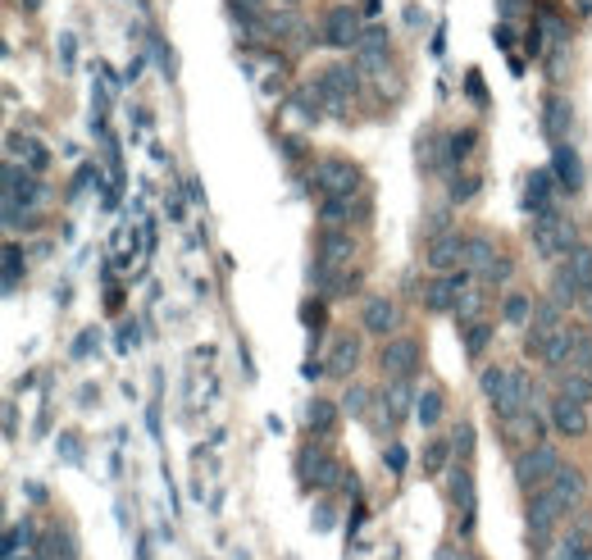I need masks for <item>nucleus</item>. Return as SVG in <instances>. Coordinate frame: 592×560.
<instances>
[{
  "mask_svg": "<svg viewBox=\"0 0 592 560\" xmlns=\"http://www.w3.org/2000/svg\"><path fill=\"white\" fill-rule=\"evenodd\" d=\"M570 124H574V110H570V101H565V96H547V101H542V128H547L551 146H561V142H565Z\"/></svg>",
  "mask_w": 592,
  "mask_h": 560,
  "instance_id": "6ab92c4d",
  "label": "nucleus"
},
{
  "mask_svg": "<svg viewBox=\"0 0 592 560\" xmlns=\"http://www.w3.org/2000/svg\"><path fill=\"white\" fill-rule=\"evenodd\" d=\"M551 560H592V542H588V524H574L561 542H556V551H551Z\"/></svg>",
  "mask_w": 592,
  "mask_h": 560,
  "instance_id": "a878e982",
  "label": "nucleus"
},
{
  "mask_svg": "<svg viewBox=\"0 0 592 560\" xmlns=\"http://www.w3.org/2000/svg\"><path fill=\"white\" fill-rule=\"evenodd\" d=\"M565 519V510L551 501L547 492H533V501H529V542L533 547H542L551 533H556V524Z\"/></svg>",
  "mask_w": 592,
  "mask_h": 560,
  "instance_id": "9d476101",
  "label": "nucleus"
},
{
  "mask_svg": "<svg viewBox=\"0 0 592 560\" xmlns=\"http://www.w3.org/2000/svg\"><path fill=\"white\" fill-rule=\"evenodd\" d=\"M474 142H479L474 133H456V137H451V146H447V159H465V155L474 150Z\"/></svg>",
  "mask_w": 592,
  "mask_h": 560,
  "instance_id": "37998d69",
  "label": "nucleus"
},
{
  "mask_svg": "<svg viewBox=\"0 0 592 560\" xmlns=\"http://www.w3.org/2000/svg\"><path fill=\"white\" fill-rule=\"evenodd\" d=\"M529 406H533V383H529V374H524V369H510V374H506V383H501V392L492 396V410H497V419L524 415Z\"/></svg>",
  "mask_w": 592,
  "mask_h": 560,
  "instance_id": "0eeeda50",
  "label": "nucleus"
},
{
  "mask_svg": "<svg viewBox=\"0 0 592 560\" xmlns=\"http://www.w3.org/2000/svg\"><path fill=\"white\" fill-rule=\"evenodd\" d=\"M264 28H269V32H279V37H288V32L296 28V14H292V10H279V14H264Z\"/></svg>",
  "mask_w": 592,
  "mask_h": 560,
  "instance_id": "a19ab883",
  "label": "nucleus"
},
{
  "mask_svg": "<svg viewBox=\"0 0 592 560\" xmlns=\"http://www.w3.org/2000/svg\"><path fill=\"white\" fill-rule=\"evenodd\" d=\"M410 410H415V396H410V378H392V383L383 387V415H387V424L406 419Z\"/></svg>",
  "mask_w": 592,
  "mask_h": 560,
  "instance_id": "4be33fe9",
  "label": "nucleus"
},
{
  "mask_svg": "<svg viewBox=\"0 0 592 560\" xmlns=\"http://www.w3.org/2000/svg\"><path fill=\"white\" fill-rule=\"evenodd\" d=\"M565 460H561V451L551 447V442H533V447H520V456H515V483L520 488H529V492H542L551 478H556V469H561Z\"/></svg>",
  "mask_w": 592,
  "mask_h": 560,
  "instance_id": "f257e3e1",
  "label": "nucleus"
},
{
  "mask_svg": "<svg viewBox=\"0 0 592 560\" xmlns=\"http://www.w3.org/2000/svg\"><path fill=\"white\" fill-rule=\"evenodd\" d=\"M361 314H365V333H374V337H392L401 324V310L392 296H369Z\"/></svg>",
  "mask_w": 592,
  "mask_h": 560,
  "instance_id": "f3484780",
  "label": "nucleus"
},
{
  "mask_svg": "<svg viewBox=\"0 0 592 560\" xmlns=\"http://www.w3.org/2000/svg\"><path fill=\"white\" fill-rule=\"evenodd\" d=\"M118 346H137V324H124V329H118Z\"/></svg>",
  "mask_w": 592,
  "mask_h": 560,
  "instance_id": "09e8293b",
  "label": "nucleus"
},
{
  "mask_svg": "<svg viewBox=\"0 0 592 560\" xmlns=\"http://www.w3.org/2000/svg\"><path fill=\"white\" fill-rule=\"evenodd\" d=\"M547 424L556 428L561 437H583L588 433V406L570 402V396H551V406H547Z\"/></svg>",
  "mask_w": 592,
  "mask_h": 560,
  "instance_id": "1a4fd4ad",
  "label": "nucleus"
},
{
  "mask_svg": "<svg viewBox=\"0 0 592 560\" xmlns=\"http://www.w3.org/2000/svg\"><path fill=\"white\" fill-rule=\"evenodd\" d=\"M542 492H547L551 501H556V506L570 515V510L583 501V492H588V478H583V469H574V465H561V469H556V478H551V483H547Z\"/></svg>",
  "mask_w": 592,
  "mask_h": 560,
  "instance_id": "9b49d317",
  "label": "nucleus"
},
{
  "mask_svg": "<svg viewBox=\"0 0 592 560\" xmlns=\"http://www.w3.org/2000/svg\"><path fill=\"white\" fill-rule=\"evenodd\" d=\"M579 247V232L574 223L561 215V210H547V215H533V251L547 256V260H561Z\"/></svg>",
  "mask_w": 592,
  "mask_h": 560,
  "instance_id": "f03ea898",
  "label": "nucleus"
},
{
  "mask_svg": "<svg viewBox=\"0 0 592 560\" xmlns=\"http://www.w3.org/2000/svg\"><path fill=\"white\" fill-rule=\"evenodd\" d=\"M506 374H510V369H501V365H488V369H483V378H479V387H483V396H488V402H492V396L501 392V383H506Z\"/></svg>",
  "mask_w": 592,
  "mask_h": 560,
  "instance_id": "ea45409f",
  "label": "nucleus"
},
{
  "mask_svg": "<svg viewBox=\"0 0 592 560\" xmlns=\"http://www.w3.org/2000/svg\"><path fill=\"white\" fill-rule=\"evenodd\" d=\"M301 478H305V483H314V488L346 483V478H342V465H337L328 451H320V447H310V451L301 456Z\"/></svg>",
  "mask_w": 592,
  "mask_h": 560,
  "instance_id": "2eb2a0df",
  "label": "nucleus"
},
{
  "mask_svg": "<svg viewBox=\"0 0 592 560\" xmlns=\"http://www.w3.org/2000/svg\"><path fill=\"white\" fill-rule=\"evenodd\" d=\"M520 5H524V0H501V10H506V19H515V14H520Z\"/></svg>",
  "mask_w": 592,
  "mask_h": 560,
  "instance_id": "603ef678",
  "label": "nucleus"
},
{
  "mask_svg": "<svg viewBox=\"0 0 592 560\" xmlns=\"http://www.w3.org/2000/svg\"><path fill=\"white\" fill-rule=\"evenodd\" d=\"M451 447L460 451V460H469V456H474V428H469V424H460V428L451 433Z\"/></svg>",
  "mask_w": 592,
  "mask_h": 560,
  "instance_id": "79ce46f5",
  "label": "nucleus"
},
{
  "mask_svg": "<svg viewBox=\"0 0 592 560\" xmlns=\"http://www.w3.org/2000/svg\"><path fill=\"white\" fill-rule=\"evenodd\" d=\"M351 260H355V237L342 232V228H328L320 237V269L342 273V264H351Z\"/></svg>",
  "mask_w": 592,
  "mask_h": 560,
  "instance_id": "dca6fc26",
  "label": "nucleus"
},
{
  "mask_svg": "<svg viewBox=\"0 0 592 560\" xmlns=\"http://www.w3.org/2000/svg\"><path fill=\"white\" fill-rule=\"evenodd\" d=\"M561 396H570V402L588 406V402H592V378H588V369H565V374H561Z\"/></svg>",
  "mask_w": 592,
  "mask_h": 560,
  "instance_id": "7c9ffc66",
  "label": "nucleus"
},
{
  "mask_svg": "<svg viewBox=\"0 0 592 560\" xmlns=\"http://www.w3.org/2000/svg\"><path fill=\"white\" fill-rule=\"evenodd\" d=\"M556 329H565V324H561V305L547 296V301H538V305H533V324H529V333L547 337V333H556Z\"/></svg>",
  "mask_w": 592,
  "mask_h": 560,
  "instance_id": "c756f323",
  "label": "nucleus"
},
{
  "mask_svg": "<svg viewBox=\"0 0 592 560\" xmlns=\"http://www.w3.org/2000/svg\"><path fill=\"white\" fill-rule=\"evenodd\" d=\"M19 273H23V256H19V247L10 242V247H5V292H14Z\"/></svg>",
  "mask_w": 592,
  "mask_h": 560,
  "instance_id": "58836bf2",
  "label": "nucleus"
},
{
  "mask_svg": "<svg viewBox=\"0 0 592 560\" xmlns=\"http://www.w3.org/2000/svg\"><path fill=\"white\" fill-rule=\"evenodd\" d=\"M588 378H592V369H588Z\"/></svg>",
  "mask_w": 592,
  "mask_h": 560,
  "instance_id": "4d7b16f0",
  "label": "nucleus"
},
{
  "mask_svg": "<svg viewBox=\"0 0 592 560\" xmlns=\"http://www.w3.org/2000/svg\"><path fill=\"white\" fill-rule=\"evenodd\" d=\"M574 342H579V333H570V329H556V333H547V346H542V365H551V369H565L570 360H574Z\"/></svg>",
  "mask_w": 592,
  "mask_h": 560,
  "instance_id": "5701e85b",
  "label": "nucleus"
},
{
  "mask_svg": "<svg viewBox=\"0 0 592 560\" xmlns=\"http://www.w3.org/2000/svg\"><path fill=\"white\" fill-rule=\"evenodd\" d=\"M583 283L570 273V269H556V278H551V301H556L561 310H570V305H583Z\"/></svg>",
  "mask_w": 592,
  "mask_h": 560,
  "instance_id": "bb28decb",
  "label": "nucleus"
},
{
  "mask_svg": "<svg viewBox=\"0 0 592 560\" xmlns=\"http://www.w3.org/2000/svg\"><path fill=\"white\" fill-rule=\"evenodd\" d=\"M314 187L324 196H355L361 191V169L342 155H324L320 165H314Z\"/></svg>",
  "mask_w": 592,
  "mask_h": 560,
  "instance_id": "20e7f679",
  "label": "nucleus"
},
{
  "mask_svg": "<svg viewBox=\"0 0 592 560\" xmlns=\"http://www.w3.org/2000/svg\"><path fill=\"white\" fill-rule=\"evenodd\" d=\"M351 201H355V196H324L320 223H324V228H342V223L351 219Z\"/></svg>",
  "mask_w": 592,
  "mask_h": 560,
  "instance_id": "2f4dec72",
  "label": "nucleus"
},
{
  "mask_svg": "<svg viewBox=\"0 0 592 560\" xmlns=\"http://www.w3.org/2000/svg\"><path fill=\"white\" fill-rule=\"evenodd\" d=\"M533 305L538 301H529V296H506V324H529V319H533Z\"/></svg>",
  "mask_w": 592,
  "mask_h": 560,
  "instance_id": "4c0bfd02",
  "label": "nucleus"
},
{
  "mask_svg": "<svg viewBox=\"0 0 592 560\" xmlns=\"http://www.w3.org/2000/svg\"><path fill=\"white\" fill-rule=\"evenodd\" d=\"M442 415H447V392L428 383V387L415 396V419H419L424 428H433V424H442Z\"/></svg>",
  "mask_w": 592,
  "mask_h": 560,
  "instance_id": "b1692460",
  "label": "nucleus"
},
{
  "mask_svg": "<svg viewBox=\"0 0 592 560\" xmlns=\"http://www.w3.org/2000/svg\"><path fill=\"white\" fill-rule=\"evenodd\" d=\"M447 456H451V442L433 437V442L424 447V469H428V474H442V469H447Z\"/></svg>",
  "mask_w": 592,
  "mask_h": 560,
  "instance_id": "e433bc0d",
  "label": "nucleus"
},
{
  "mask_svg": "<svg viewBox=\"0 0 592 560\" xmlns=\"http://www.w3.org/2000/svg\"><path fill=\"white\" fill-rule=\"evenodd\" d=\"M565 269L579 278L583 288H592V242H579V247L565 256Z\"/></svg>",
  "mask_w": 592,
  "mask_h": 560,
  "instance_id": "473e14b6",
  "label": "nucleus"
},
{
  "mask_svg": "<svg viewBox=\"0 0 592 560\" xmlns=\"http://www.w3.org/2000/svg\"><path fill=\"white\" fill-rule=\"evenodd\" d=\"M383 465H387L392 474H401V469H406V447H401V442H392V447L383 451Z\"/></svg>",
  "mask_w": 592,
  "mask_h": 560,
  "instance_id": "c03bdc74",
  "label": "nucleus"
},
{
  "mask_svg": "<svg viewBox=\"0 0 592 560\" xmlns=\"http://www.w3.org/2000/svg\"><path fill=\"white\" fill-rule=\"evenodd\" d=\"M355 365H361V337H351V333L333 337V351H328V374H333V378H351V374H355Z\"/></svg>",
  "mask_w": 592,
  "mask_h": 560,
  "instance_id": "412c9836",
  "label": "nucleus"
},
{
  "mask_svg": "<svg viewBox=\"0 0 592 560\" xmlns=\"http://www.w3.org/2000/svg\"><path fill=\"white\" fill-rule=\"evenodd\" d=\"M337 410H342V406L320 402V396H314V402L305 406V424H310V433H333V428H337Z\"/></svg>",
  "mask_w": 592,
  "mask_h": 560,
  "instance_id": "c85d7f7f",
  "label": "nucleus"
},
{
  "mask_svg": "<svg viewBox=\"0 0 592 560\" xmlns=\"http://www.w3.org/2000/svg\"><path fill=\"white\" fill-rule=\"evenodd\" d=\"M551 174H556V183L565 191H579L583 187V165H579V150L574 146H551Z\"/></svg>",
  "mask_w": 592,
  "mask_h": 560,
  "instance_id": "aec40b11",
  "label": "nucleus"
},
{
  "mask_svg": "<svg viewBox=\"0 0 592 560\" xmlns=\"http://www.w3.org/2000/svg\"><path fill=\"white\" fill-rule=\"evenodd\" d=\"M355 51H361V64H365V69L378 73V69L387 64V28H378V23L365 28V37H361V46H355Z\"/></svg>",
  "mask_w": 592,
  "mask_h": 560,
  "instance_id": "393cba45",
  "label": "nucleus"
},
{
  "mask_svg": "<svg viewBox=\"0 0 592 560\" xmlns=\"http://www.w3.org/2000/svg\"><path fill=\"white\" fill-rule=\"evenodd\" d=\"M474 191H479V178H456L451 183V201H469Z\"/></svg>",
  "mask_w": 592,
  "mask_h": 560,
  "instance_id": "49530a36",
  "label": "nucleus"
},
{
  "mask_svg": "<svg viewBox=\"0 0 592 560\" xmlns=\"http://www.w3.org/2000/svg\"><path fill=\"white\" fill-rule=\"evenodd\" d=\"M283 5H301V0H283Z\"/></svg>",
  "mask_w": 592,
  "mask_h": 560,
  "instance_id": "5fc2aeb1",
  "label": "nucleus"
},
{
  "mask_svg": "<svg viewBox=\"0 0 592 560\" xmlns=\"http://www.w3.org/2000/svg\"><path fill=\"white\" fill-rule=\"evenodd\" d=\"M524 210H533V215L556 210V174H551V169H533L529 174V183H524Z\"/></svg>",
  "mask_w": 592,
  "mask_h": 560,
  "instance_id": "a211bd4d",
  "label": "nucleus"
},
{
  "mask_svg": "<svg viewBox=\"0 0 592 560\" xmlns=\"http://www.w3.org/2000/svg\"><path fill=\"white\" fill-rule=\"evenodd\" d=\"M10 150L14 155H28V169L32 174H42L46 165H51V150L36 142V137H23V133H10Z\"/></svg>",
  "mask_w": 592,
  "mask_h": 560,
  "instance_id": "cd10ccee",
  "label": "nucleus"
},
{
  "mask_svg": "<svg viewBox=\"0 0 592 560\" xmlns=\"http://www.w3.org/2000/svg\"><path fill=\"white\" fill-rule=\"evenodd\" d=\"M460 560H479V556H460Z\"/></svg>",
  "mask_w": 592,
  "mask_h": 560,
  "instance_id": "6e6d98bb",
  "label": "nucleus"
},
{
  "mask_svg": "<svg viewBox=\"0 0 592 560\" xmlns=\"http://www.w3.org/2000/svg\"><path fill=\"white\" fill-rule=\"evenodd\" d=\"M60 64H64V69H73V32H64V37H60Z\"/></svg>",
  "mask_w": 592,
  "mask_h": 560,
  "instance_id": "de8ad7c7",
  "label": "nucleus"
},
{
  "mask_svg": "<svg viewBox=\"0 0 592 560\" xmlns=\"http://www.w3.org/2000/svg\"><path fill=\"white\" fill-rule=\"evenodd\" d=\"M447 497H451V506L460 510V533H469L474 529V474H469V465H451L447 469Z\"/></svg>",
  "mask_w": 592,
  "mask_h": 560,
  "instance_id": "ddd939ff",
  "label": "nucleus"
},
{
  "mask_svg": "<svg viewBox=\"0 0 592 560\" xmlns=\"http://www.w3.org/2000/svg\"><path fill=\"white\" fill-rule=\"evenodd\" d=\"M488 342H492V324L474 319V324L465 329V351H469V355H483V351H488Z\"/></svg>",
  "mask_w": 592,
  "mask_h": 560,
  "instance_id": "c9c22d12",
  "label": "nucleus"
},
{
  "mask_svg": "<svg viewBox=\"0 0 592 560\" xmlns=\"http://www.w3.org/2000/svg\"><path fill=\"white\" fill-rule=\"evenodd\" d=\"M361 37H365V14L355 10V5H333L324 14V42L328 46L355 51V46H361Z\"/></svg>",
  "mask_w": 592,
  "mask_h": 560,
  "instance_id": "39448f33",
  "label": "nucleus"
},
{
  "mask_svg": "<svg viewBox=\"0 0 592 560\" xmlns=\"http://www.w3.org/2000/svg\"><path fill=\"white\" fill-rule=\"evenodd\" d=\"M547 560H551V556H547Z\"/></svg>",
  "mask_w": 592,
  "mask_h": 560,
  "instance_id": "13d9d810",
  "label": "nucleus"
},
{
  "mask_svg": "<svg viewBox=\"0 0 592 560\" xmlns=\"http://www.w3.org/2000/svg\"><path fill=\"white\" fill-rule=\"evenodd\" d=\"M465 247H469V237L460 232H433V242H428V269H438V273H456L465 269Z\"/></svg>",
  "mask_w": 592,
  "mask_h": 560,
  "instance_id": "6e6552de",
  "label": "nucleus"
},
{
  "mask_svg": "<svg viewBox=\"0 0 592 560\" xmlns=\"http://www.w3.org/2000/svg\"><path fill=\"white\" fill-rule=\"evenodd\" d=\"M378 365L387 378H410L419 369V337H387L383 351H378Z\"/></svg>",
  "mask_w": 592,
  "mask_h": 560,
  "instance_id": "423d86ee",
  "label": "nucleus"
},
{
  "mask_svg": "<svg viewBox=\"0 0 592 560\" xmlns=\"http://www.w3.org/2000/svg\"><path fill=\"white\" fill-rule=\"evenodd\" d=\"M469 96L483 101V77H479V69H469Z\"/></svg>",
  "mask_w": 592,
  "mask_h": 560,
  "instance_id": "8fccbe9b",
  "label": "nucleus"
},
{
  "mask_svg": "<svg viewBox=\"0 0 592 560\" xmlns=\"http://www.w3.org/2000/svg\"><path fill=\"white\" fill-rule=\"evenodd\" d=\"M497 264H501L497 242H492L488 232H474V237H469V247H465V273H469V278H492Z\"/></svg>",
  "mask_w": 592,
  "mask_h": 560,
  "instance_id": "4468645a",
  "label": "nucleus"
},
{
  "mask_svg": "<svg viewBox=\"0 0 592 560\" xmlns=\"http://www.w3.org/2000/svg\"><path fill=\"white\" fill-rule=\"evenodd\" d=\"M232 5H237V10H242L247 19H255V10L264 5V0H232Z\"/></svg>",
  "mask_w": 592,
  "mask_h": 560,
  "instance_id": "3c124183",
  "label": "nucleus"
},
{
  "mask_svg": "<svg viewBox=\"0 0 592 560\" xmlns=\"http://www.w3.org/2000/svg\"><path fill=\"white\" fill-rule=\"evenodd\" d=\"M342 415H351V419H365V415H369V387L351 383V387H346V396H342Z\"/></svg>",
  "mask_w": 592,
  "mask_h": 560,
  "instance_id": "72a5a7b5",
  "label": "nucleus"
},
{
  "mask_svg": "<svg viewBox=\"0 0 592 560\" xmlns=\"http://www.w3.org/2000/svg\"><path fill=\"white\" fill-rule=\"evenodd\" d=\"M465 292H469V273H465V269H456V273H438V278L428 283V310L447 314V310L460 305Z\"/></svg>",
  "mask_w": 592,
  "mask_h": 560,
  "instance_id": "f8f14e48",
  "label": "nucleus"
},
{
  "mask_svg": "<svg viewBox=\"0 0 592 560\" xmlns=\"http://www.w3.org/2000/svg\"><path fill=\"white\" fill-rule=\"evenodd\" d=\"M301 324H305V329H320V324H324V305H320V301H305V305H301Z\"/></svg>",
  "mask_w": 592,
  "mask_h": 560,
  "instance_id": "a18cd8bd",
  "label": "nucleus"
},
{
  "mask_svg": "<svg viewBox=\"0 0 592 560\" xmlns=\"http://www.w3.org/2000/svg\"><path fill=\"white\" fill-rule=\"evenodd\" d=\"M506 278H510V264H506V260H501V264H497V273H492V278H488V283H506Z\"/></svg>",
  "mask_w": 592,
  "mask_h": 560,
  "instance_id": "864d4df0",
  "label": "nucleus"
},
{
  "mask_svg": "<svg viewBox=\"0 0 592 560\" xmlns=\"http://www.w3.org/2000/svg\"><path fill=\"white\" fill-rule=\"evenodd\" d=\"M310 87H314V96H320V105L342 110L355 92H361V69H351V64H328Z\"/></svg>",
  "mask_w": 592,
  "mask_h": 560,
  "instance_id": "7ed1b4c3",
  "label": "nucleus"
},
{
  "mask_svg": "<svg viewBox=\"0 0 592 560\" xmlns=\"http://www.w3.org/2000/svg\"><path fill=\"white\" fill-rule=\"evenodd\" d=\"M32 542V519H19V524L5 529V560H19V551Z\"/></svg>",
  "mask_w": 592,
  "mask_h": 560,
  "instance_id": "f704fd0d",
  "label": "nucleus"
}]
</instances>
